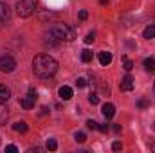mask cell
<instances>
[{
	"label": "cell",
	"instance_id": "obj_28",
	"mask_svg": "<svg viewBox=\"0 0 155 153\" xmlns=\"http://www.w3.org/2000/svg\"><path fill=\"white\" fill-rule=\"evenodd\" d=\"M88 18V13L87 11H79V20H87Z\"/></svg>",
	"mask_w": 155,
	"mask_h": 153
},
{
	"label": "cell",
	"instance_id": "obj_8",
	"mask_svg": "<svg viewBox=\"0 0 155 153\" xmlns=\"http://www.w3.org/2000/svg\"><path fill=\"white\" fill-rule=\"evenodd\" d=\"M58 96H60V99H63V101H69V99L74 96V92H72V88H71V86L63 85V86H60V90H58Z\"/></svg>",
	"mask_w": 155,
	"mask_h": 153
},
{
	"label": "cell",
	"instance_id": "obj_23",
	"mask_svg": "<svg viewBox=\"0 0 155 153\" xmlns=\"http://www.w3.org/2000/svg\"><path fill=\"white\" fill-rule=\"evenodd\" d=\"M132 69H134V61H130V60L124 58V70H132Z\"/></svg>",
	"mask_w": 155,
	"mask_h": 153
},
{
	"label": "cell",
	"instance_id": "obj_1",
	"mask_svg": "<svg viewBox=\"0 0 155 153\" xmlns=\"http://www.w3.org/2000/svg\"><path fill=\"white\" fill-rule=\"evenodd\" d=\"M33 70L38 77H51L56 74L58 70V61L49 56V54H38L35 60H33Z\"/></svg>",
	"mask_w": 155,
	"mask_h": 153
},
{
	"label": "cell",
	"instance_id": "obj_20",
	"mask_svg": "<svg viewBox=\"0 0 155 153\" xmlns=\"http://www.w3.org/2000/svg\"><path fill=\"white\" fill-rule=\"evenodd\" d=\"M88 103H90V105H97V103H99L97 94H90V96H88Z\"/></svg>",
	"mask_w": 155,
	"mask_h": 153
},
{
	"label": "cell",
	"instance_id": "obj_14",
	"mask_svg": "<svg viewBox=\"0 0 155 153\" xmlns=\"http://www.w3.org/2000/svg\"><path fill=\"white\" fill-rule=\"evenodd\" d=\"M144 69L152 74V72H155V58L153 56H150V58H146L144 60Z\"/></svg>",
	"mask_w": 155,
	"mask_h": 153
},
{
	"label": "cell",
	"instance_id": "obj_19",
	"mask_svg": "<svg viewBox=\"0 0 155 153\" xmlns=\"http://www.w3.org/2000/svg\"><path fill=\"white\" fill-rule=\"evenodd\" d=\"M97 126H99V124H97L94 119H88V121H87V128H88V130H97Z\"/></svg>",
	"mask_w": 155,
	"mask_h": 153
},
{
	"label": "cell",
	"instance_id": "obj_13",
	"mask_svg": "<svg viewBox=\"0 0 155 153\" xmlns=\"http://www.w3.org/2000/svg\"><path fill=\"white\" fill-rule=\"evenodd\" d=\"M13 130H15V132H20V133H25V132H27V122H25V121H16V122L13 124Z\"/></svg>",
	"mask_w": 155,
	"mask_h": 153
},
{
	"label": "cell",
	"instance_id": "obj_24",
	"mask_svg": "<svg viewBox=\"0 0 155 153\" xmlns=\"http://www.w3.org/2000/svg\"><path fill=\"white\" fill-rule=\"evenodd\" d=\"M76 85L79 86V88H83V86H87V79H85V77H78Z\"/></svg>",
	"mask_w": 155,
	"mask_h": 153
},
{
	"label": "cell",
	"instance_id": "obj_15",
	"mask_svg": "<svg viewBox=\"0 0 155 153\" xmlns=\"http://www.w3.org/2000/svg\"><path fill=\"white\" fill-rule=\"evenodd\" d=\"M143 36H144L146 40H152V38H155V25H148V27L144 29Z\"/></svg>",
	"mask_w": 155,
	"mask_h": 153
},
{
	"label": "cell",
	"instance_id": "obj_4",
	"mask_svg": "<svg viewBox=\"0 0 155 153\" xmlns=\"http://www.w3.org/2000/svg\"><path fill=\"white\" fill-rule=\"evenodd\" d=\"M38 101V94H36V90L35 88H31L29 92H27V96L20 101V105H22V108L24 110H31L33 106H35V103Z\"/></svg>",
	"mask_w": 155,
	"mask_h": 153
},
{
	"label": "cell",
	"instance_id": "obj_32",
	"mask_svg": "<svg viewBox=\"0 0 155 153\" xmlns=\"http://www.w3.org/2000/svg\"><path fill=\"white\" fill-rule=\"evenodd\" d=\"M152 150H153V151H155V142H153V146H152Z\"/></svg>",
	"mask_w": 155,
	"mask_h": 153
},
{
	"label": "cell",
	"instance_id": "obj_17",
	"mask_svg": "<svg viewBox=\"0 0 155 153\" xmlns=\"http://www.w3.org/2000/svg\"><path fill=\"white\" fill-rule=\"evenodd\" d=\"M56 148H58V142H56L54 139H49V141H47V150H49V151H56Z\"/></svg>",
	"mask_w": 155,
	"mask_h": 153
},
{
	"label": "cell",
	"instance_id": "obj_22",
	"mask_svg": "<svg viewBox=\"0 0 155 153\" xmlns=\"http://www.w3.org/2000/svg\"><path fill=\"white\" fill-rule=\"evenodd\" d=\"M94 40H96V34H94V33H88V34L85 36V43H94Z\"/></svg>",
	"mask_w": 155,
	"mask_h": 153
},
{
	"label": "cell",
	"instance_id": "obj_9",
	"mask_svg": "<svg viewBox=\"0 0 155 153\" xmlns=\"http://www.w3.org/2000/svg\"><path fill=\"white\" fill-rule=\"evenodd\" d=\"M101 112H103V115H105L107 119H112V117L116 115V106H114L112 103H105L103 108H101Z\"/></svg>",
	"mask_w": 155,
	"mask_h": 153
},
{
	"label": "cell",
	"instance_id": "obj_31",
	"mask_svg": "<svg viewBox=\"0 0 155 153\" xmlns=\"http://www.w3.org/2000/svg\"><path fill=\"white\" fill-rule=\"evenodd\" d=\"M99 4H103V5H105V4H108V0H99Z\"/></svg>",
	"mask_w": 155,
	"mask_h": 153
},
{
	"label": "cell",
	"instance_id": "obj_12",
	"mask_svg": "<svg viewBox=\"0 0 155 153\" xmlns=\"http://www.w3.org/2000/svg\"><path fill=\"white\" fill-rule=\"evenodd\" d=\"M7 117H9V110H7V106H5L4 103H0V124H5Z\"/></svg>",
	"mask_w": 155,
	"mask_h": 153
},
{
	"label": "cell",
	"instance_id": "obj_16",
	"mask_svg": "<svg viewBox=\"0 0 155 153\" xmlns=\"http://www.w3.org/2000/svg\"><path fill=\"white\" fill-rule=\"evenodd\" d=\"M81 61L83 63H90L92 61V50H88V49L81 50Z\"/></svg>",
	"mask_w": 155,
	"mask_h": 153
},
{
	"label": "cell",
	"instance_id": "obj_10",
	"mask_svg": "<svg viewBox=\"0 0 155 153\" xmlns=\"http://www.w3.org/2000/svg\"><path fill=\"white\" fill-rule=\"evenodd\" d=\"M99 63H101L103 67H108V65L112 63V52H108V50L99 52Z\"/></svg>",
	"mask_w": 155,
	"mask_h": 153
},
{
	"label": "cell",
	"instance_id": "obj_3",
	"mask_svg": "<svg viewBox=\"0 0 155 153\" xmlns=\"http://www.w3.org/2000/svg\"><path fill=\"white\" fill-rule=\"evenodd\" d=\"M35 9H36V0H20V2L16 4V13H18V16H22V18L31 16V15L35 13Z\"/></svg>",
	"mask_w": 155,
	"mask_h": 153
},
{
	"label": "cell",
	"instance_id": "obj_26",
	"mask_svg": "<svg viewBox=\"0 0 155 153\" xmlns=\"http://www.w3.org/2000/svg\"><path fill=\"white\" fill-rule=\"evenodd\" d=\"M112 150H114V151H119V150H123V144H121L119 141H116V142L112 144Z\"/></svg>",
	"mask_w": 155,
	"mask_h": 153
},
{
	"label": "cell",
	"instance_id": "obj_29",
	"mask_svg": "<svg viewBox=\"0 0 155 153\" xmlns=\"http://www.w3.org/2000/svg\"><path fill=\"white\" fill-rule=\"evenodd\" d=\"M49 114V108H47V106H43V108H41V112H40V115H47Z\"/></svg>",
	"mask_w": 155,
	"mask_h": 153
},
{
	"label": "cell",
	"instance_id": "obj_6",
	"mask_svg": "<svg viewBox=\"0 0 155 153\" xmlns=\"http://www.w3.org/2000/svg\"><path fill=\"white\" fill-rule=\"evenodd\" d=\"M134 85H135V79L132 76H124L121 79V85H119V88L123 90V92H130V90H134Z\"/></svg>",
	"mask_w": 155,
	"mask_h": 153
},
{
	"label": "cell",
	"instance_id": "obj_2",
	"mask_svg": "<svg viewBox=\"0 0 155 153\" xmlns=\"http://www.w3.org/2000/svg\"><path fill=\"white\" fill-rule=\"evenodd\" d=\"M51 33L58 41H72L74 40V29H71L67 24H56L51 29Z\"/></svg>",
	"mask_w": 155,
	"mask_h": 153
},
{
	"label": "cell",
	"instance_id": "obj_11",
	"mask_svg": "<svg viewBox=\"0 0 155 153\" xmlns=\"http://www.w3.org/2000/svg\"><path fill=\"white\" fill-rule=\"evenodd\" d=\"M11 97V90L5 85H0V103H5Z\"/></svg>",
	"mask_w": 155,
	"mask_h": 153
},
{
	"label": "cell",
	"instance_id": "obj_5",
	"mask_svg": "<svg viewBox=\"0 0 155 153\" xmlns=\"http://www.w3.org/2000/svg\"><path fill=\"white\" fill-rule=\"evenodd\" d=\"M16 67V61L11 56H4L0 58V72H13Z\"/></svg>",
	"mask_w": 155,
	"mask_h": 153
},
{
	"label": "cell",
	"instance_id": "obj_30",
	"mask_svg": "<svg viewBox=\"0 0 155 153\" xmlns=\"http://www.w3.org/2000/svg\"><path fill=\"white\" fill-rule=\"evenodd\" d=\"M114 132L116 133H121V124H114Z\"/></svg>",
	"mask_w": 155,
	"mask_h": 153
},
{
	"label": "cell",
	"instance_id": "obj_27",
	"mask_svg": "<svg viewBox=\"0 0 155 153\" xmlns=\"http://www.w3.org/2000/svg\"><path fill=\"white\" fill-rule=\"evenodd\" d=\"M97 130H99L101 133H107V132H108V124H99V126H97Z\"/></svg>",
	"mask_w": 155,
	"mask_h": 153
},
{
	"label": "cell",
	"instance_id": "obj_25",
	"mask_svg": "<svg viewBox=\"0 0 155 153\" xmlns=\"http://www.w3.org/2000/svg\"><path fill=\"white\" fill-rule=\"evenodd\" d=\"M5 151H9V153H16V151H18V148H16L15 144H9V146H5Z\"/></svg>",
	"mask_w": 155,
	"mask_h": 153
},
{
	"label": "cell",
	"instance_id": "obj_7",
	"mask_svg": "<svg viewBox=\"0 0 155 153\" xmlns=\"http://www.w3.org/2000/svg\"><path fill=\"white\" fill-rule=\"evenodd\" d=\"M9 18H11V9H9V5L4 4V2H0V24L9 22Z\"/></svg>",
	"mask_w": 155,
	"mask_h": 153
},
{
	"label": "cell",
	"instance_id": "obj_21",
	"mask_svg": "<svg viewBox=\"0 0 155 153\" xmlns=\"http://www.w3.org/2000/svg\"><path fill=\"white\" fill-rule=\"evenodd\" d=\"M137 106H139V108H148L150 103H148L146 99H139V101H137Z\"/></svg>",
	"mask_w": 155,
	"mask_h": 153
},
{
	"label": "cell",
	"instance_id": "obj_18",
	"mask_svg": "<svg viewBox=\"0 0 155 153\" xmlns=\"http://www.w3.org/2000/svg\"><path fill=\"white\" fill-rule=\"evenodd\" d=\"M74 139H76V142L81 144V142H85V141H87V135H85L83 132H78L76 135H74Z\"/></svg>",
	"mask_w": 155,
	"mask_h": 153
}]
</instances>
